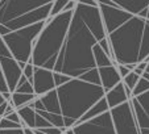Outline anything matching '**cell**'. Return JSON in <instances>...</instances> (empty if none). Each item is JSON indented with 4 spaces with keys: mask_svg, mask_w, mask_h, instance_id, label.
I'll list each match as a JSON object with an SVG mask.
<instances>
[{
    "mask_svg": "<svg viewBox=\"0 0 149 134\" xmlns=\"http://www.w3.org/2000/svg\"><path fill=\"white\" fill-rule=\"evenodd\" d=\"M116 6L131 16L140 17L145 20L146 11L149 7V0H115Z\"/></svg>",
    "mask_w": 149,
    "mask_h": 134,
    "instance_id": "12",
    "label": "cell"
},
{
    "mask_svg": "<svg viewBox=\"0 0 149 134\" xmlns=\"http://www.w3.org/2000/svg\"><path fill=\"white\" fill-rule=\"evenodd\" d=\"M53 78H54V84H56V88L57 87H61L63 86L65 83L71 80V78L66 75H62V74H58V73H53Z\"/></svg>",
    "mask_w": 149,
    "mask_h": 134,
    "instance_id": "25",
    "label": "cell"
},
{
    "mask_svg": "<svg viewBox=\"0 0 149 134\" xmlns=\"http://www.w3.org/2000/svg\"><path fill=\"white\" fill-rule=\"evenodd\" d=\"M146 66H148V63H146V62H140V63L136 64V68H137V70H140V71H143V73H145Z\"/></svg>",
    "mask_w": 149,
    "mask_h": 134,
    "instance_id": "32",
    "label": "cell"
},
{
    "mask_svg": "<svg viewBox=\"0 0 149 134\" xmlns=\"http://www.w3.org/2000/svg\"><path fill=\"white\" fill-rule=\"evenodd\" d=\"M141 76H139V75H136L133 71H131L128 75L125 76V78L123 79V84H124V87H125L127 89H130V91H133V88L136 87V84H137V82H139V79H140Z\"/></svg>",
    "mask_w": 149,
    "mask_h": 134,
    "instance_id": "23",
    "label": "cell"
},
{
    "mask_svg": "<svg viewBox=\"0 0 149 134\" xmlns=\"http://www.w3.org/2000/svg\"><path fill=\"white\" fill-rule=\"evenodd\" d=\"M130 105L139 129H149V91L132 97Z\"/></svg>",
    "mask_w": 149,
    "mask_h": 134,
    "instance_id": "10",
    "label": "cell"
},
{
    "mask_svg": "<svg viewBox=\"0 0 149 134\" xmlns=\"http://www.w3.org/2000/svg\"><path fill=\"white\" fill-rule=\"evenodd\" d=\"M4 101H6V100H4L3 95H1V93H0V105H1V104H3V103H4Z\"/></svg>",
    "mask_w": 149,
    "mask_h": 134,
    "instance_id": "34",
    "label": "cell"
},
{
    "mask_svg": "<svg viewBox=\"0 0 149 134\" xmlns=\"http://www.w3.org/2000/svg\"><path fill=\"white\" fill-rule=\"evenodd\" d=\"M68 3V0H53V4H52L50 8V13H49V17H56L58 15H61L65 9V6Z\"/></svg>",
    "mask_w": 149,
    "mask_h": 134,
    "instance_id": "22",
    "label": "cell"
},
{
    "mask_svg": "<svg viewBox=\"0 0 149 134\" xmlns=\"http://www.w3.org/2000/svg\"><path fill=\"white\" fill-rule=\"evenodd\" d=\"M33 73H34V66L31 63H26L25 67L23 68V76L26 78V80L29 83H32V80H33Z\"/></svg>",
    "mask_w": 149,
    "mask_h": 134,
    "instance_id": "27",
    "label": "cell"
},
{
    "mask_svg": "<svg viewBox=\"0 0 149 134\" xmlns=\"http://www.w3.org/2000/svg\"><path fill=\"white\" fill-rule=\"evenodd\" d=\"M73 12H62L58 16L52 19L49 17L46 20L44 29L34 41L32 57L28 63L33 64L34 67L53 71L57 57L65 41Z\"/></svg>",
    "mask_w": 149,
    "mask_h": 134,
    "instance_id": "3",
    "label": "cell"
},
{
    "mask_svg": "<svg viewBox=\"0 0 149 134\" xmlns=\"http://www.w3.org/2000/svg\"><path fill=\"white\" fill-rule=\"evenodd\" d=\"M33 134H63L62 130L57 128H46V129H33Z\"/></svg>",
    "mask_w": 149,
    "mask_h": 134,
    "instance_id": "28",
    "label": "cell"
},
{
    "mask_svg": "<svg viewBox=\"0 0 149 134\" xmlns=\"http://www.w3.org/2000/svg\"><path fill=\"white\" fill-rule=\"evenodd\" d=\"M56 92L66 130L74 128L77 121L103 99L106 93L100 86L87 83L81 79H71L63 86L57 87Z\"/></svg>",
    "mask_w": 149,
    "mask_h": 134,
    "instance_id": "2",
    "label": "cell"
},
{
    "mask_svg": "<svg viewBox=\"0 0 149 134\" xmlns=\"http://www.w3.org/2000/svg\"><path fill=\"white\" fill-rule=\"evenodd\" d=\"M146 20L131 16L123 25L106 36L116 64H137Z\"/></svg>",
    "mask_w": 149,
    "mask_h": 134,
    "instance_id": "5",
    "label": "cell"
},
{
    "mask_svg": "<svg viewBox=\"0 0 149 134\" xmlns=\"http://www.w3.org/2000/svg\"><path fill=\"white\" fill-rule=\"evenodd\" d=\"M116 70H118V73H119V76L121 78V80H123L124 78H125L128 74L131 73L130 71V68L127 66H123V64H116Z\"/></svg>",
    "mask_w": 149,
    "mask_h": 134,
    "instance_id": "29",
    "label": "cell"
},
{
    "mask_svg": "<svg viewBox=\"0 0 149 134\" xmlns=\"http://www.w3.org/2000/svg\"><path fill=\"white\" fill-rule=\"evenodd\" d=\"M99 80H100V87L104 89V92H108L115 86H118L121 82V78L119 76V73L116 70V66L110 67H100L98 68Z\"/></svg>",
    "mask_w": 149,
    "mask_h": 134,
    "instance_id": "13",
    "label": "cell"
},
{
    "mask_svg": "<svg viewBox=\"0 0 149 134\" xmlns=\"http://www.w3.org/2000/svg\"><path fill=\"white\" fill-rule=\"evenodd\" d=\"M110 113L116 134H140V129L133 117L130 101L111 109Z\"/></svg>",
    "mask_w": 149,
    "mask_h": 134,
    "instance_id": "8",
    "label": "cell"
},
{
    "mask_svg": "<svg viewBox=\"0 0 149 134\" xmlns=\"http://www.w3.org/2000/svg\"><path fill=\"white\" fill-rule=\"evenodd\" d=\"M104 99H106V103H107L110 111L121 105V104L127 103V101H130V99H128V96L125 93V88H124L123 82H120L118 86H115L112 89H110L108 92L104 93Z\"/></svg>",
    "mask_w": 149,
    "mask_h": 134,
    "instance_id": "14",
    "label": "cell"
},
{
    "mask_svg": "<svg viewBox=\"0 0 149 134\" xmlns=\"http://www.w3.org/2000/svg\"><path fill=\"white\" fill-rule=\"evenodd\" d=\"M145 73L149 74V63H148V66H146V68H145Z\"/></svg>",
    "mask_w": 149,
    "mask_h": 134,
    "instance_id": "36",
    "label": "cell"
},
{
    "mask_svg": "<svg viewBox=\"0 0 149 134\" xmlns=\"http://www.w3.org/2000/svg\"><path fill=\"white\" fill-rule=\"evenodd\" d=\"M53 0H0V37L49 19Z\"/></svg>",
    "mask_w": 149,
    "mask_h": 134,
    "instance_id": "4",
    "label": "cell"
},
{
    "mask_svg": "<svg viewBox=\"0 0 149 134\" xmlns=\"http://www.w3.org/2000/svg\"><path fill=\"white\" fill-rule=\"evenodd\" d=\"M140 62L149 63V21L148 20L145 22L143 42H141V49H140V54H139V63Z\"/></svg>",
    "mask_w": 149,
    "mask_h": 134,
    "instance_id": "19",
    "label": "cell"
},
{
    "mask_svg": "<svg viewBox=\"0 0 149 134\" xmlns=\"http://www.w3.org/2000/svg\"><path fill=\"white\" fill-rule=\"evenodd\" d=\"M46 128H53L44 117L36 113V120H34V129H46Z\"/></svg>",
    "mask_w": 149,
    "mask_h": 134,
    "instance_id": "26",
    "label": "cell"
},
{
    "mask_svg": "<svg viewBox=\"0 0 149 134\" xmlns=\"http://www.w3.org/2000/svg\"><path fill=\"white\" fill-rule=\"evenodd\" d=\"M45 26V21L34 24L28 28L20 29L16 32H11V33L6 34L1 37L3 42L8 48L9 53L15 58V61L19 63L20 68L23 70L25 64L29 62L32 57V51H33V45L38 34Z\"/></svg>",
    "mask_w": 149,
    "mask_h": 134,
    "instance_id": "6",
    "label": "cell"
},
{
    "mask_svg": "<svg viewBox=\"0 0 149 134\" xmlns=\"http://www.w3.org/2000/svg\"><path fill=\"white\" fill-rule=\"evenodd\" d=\"M0 70H1L3 78L6 80L8 91L13 93L20 78L23 75V70L20 68L19 63L15 61L12 54L9 53L8 48L3 42L1 37H0Z\"/></svg>",
    "mask_w": 149,
    "mask_h": 134,
    "instance_id": "7",
    "label": "cell"
},
{
    "mask_svg": "<svg viewBox=\"0 0 149 134\" xmlns=\"http://www.w3.org/2000/svg\"><path fill=\"white\" fill-rule=\"evenodd\" d=\"M149 91V82L146 80V79H144L143 76H141L140 79H139L137 84H136V87L133 88L132 91V97H136V96H140L143 95V93L148 92Z\"/></svg>",
    "mask_w": 149,
    "mask_h": 134,
    "instance_id": "21",
    "label": "cell"
},
{
    "mask_svg": "<svg viewBox=\"0 0 149 134\" xmlns=\"http://www.w3.org/2000/svg\"><path fill=\"white\" fill-rule=\"evenodd\" d=\"M17 115H19L20 120L23 122L24 128H29V129H34V120H36V111L33 106L31 105H25L21 108L16 109ZM23 128V129H24Z\"/></svg>",
    "mask_w": 149,
    "mask_h": 134,
    "instance_id": "16",
    "label": "cell"
},
{
    "mask_svg": "<svg viewBox=\"0 0 149 134\" xmlns=\"http://www.w3.org/2000/svg\"><path fill=\"white\" fill-rule=\"evenodd\" d=\"M13 92L24 93V95H34V89H33L32 83H29V82L26 80V78H24V76L21 75V78H20V80H19V83H17Z\"/></svg>",
    "mask_w": 149,
    "mask_h": 134,
    "instance_id": "20",
    "label": "cell"
},
{
    "mask_svg": "<svg viewBox=\"0 0 149 134\" xmlns=\"http://www.w3.org/2000/svg\"><path fill=\"white\" fill-rule=\"evenodd\" d=\"M93 55H94V62H95L96 68H100V67H110V66H116V63L113 62L112 58L107 55L102 50V48L98 44L93 48Z\"/></svg>",
    "mask_w": 149,
    "mask_h": 134,
    "instance_id": "17",
    "label": "cell"
},
{
    "mask_svg": "<svg viewBox=\"0 0 149 134\" xmlns=\"http://www.w3.org/2000/svg\"><path fill=\"white\" fill-rule=\"evenodd\" d=\"M32 86H33V89H34V95H36L37 97H40V96H42V95H46L48 92L56 89L53 71L46 70V68L34 67Z\"/></svg>",
    "mask_w": 149,
    "mask_h": 134,
    "instance_id": "11",
    "label": "cell"
},
{
    "mask_svg": "<svg viewBox=\"0 0 149 134\" xmlns=\"http://www.w3.org/2000/svg\"><path fill=\"white\" fill-rule=\"evenodd\" d=\"M104 38L106 32L99 8L88 7L77 0V7L53 67V73L100 86L93 48Z\"/></svg>",
    "mask_w": 149,
    "mask_h": 134,
    "instance_id": "1",
    "label": "cell"
},
{
    "mask_svg": "<svg viewBox=\"0 0 149 134\" xmlns=\"http://www.w3.org/2000/svg\"><path fill=\"white\" fill-rule=\"evenodd\" d=\"M108 111H110V109H108V105H107V103H106V99L103 97V99H100V100H99L95 105L91 106V108L88 109V111L86 112V113H84V115L82 116L78 121H77L75 125L83 124V122H86V121H88V120H93V118L98 117V116L103 115V113H106V112H108ZM75 125H74V126H75Z\"/></svg>",
    "mask_w": 149,
    "mask_h": 134,
    "instance_id": "15",
    "label": "cell"
},
{
    "mask_svg": "<svg viewBox=\"0 0 149 134\" xmlns=\"http://www.w3.org/2000/svg\"><path fill=\"white\" fill-rule=\"evenodd\" d=\"M9 92L8 88H7V84H6V80H4L3 78V74H1V70H0V93L1 95H4V93ZM11 93V92H9Z\"/></svg>",
    "mask_w": 149,
    "mask_h": 134,
    "instance_id": "30",
    "label": "cell"
},
{
    "mask_svg": "<svg viewBox=\"0 0 149 134\" xmlns=\"http://www.w3.org/2000/svg\"><path fill=\"white\" fill-rule=\"evenodd\" d=\"M7 105H8V101H4L1 105H0V118L4 117V113H6V108Z\"/></svg>",
    "mask_w": 149,
    "mask_h": 134,
    "instance_id": "31",
    "label": "cell"
},
{
    "mask_svg": "<svg viewBox=\"0 0 149 134\" xmlns=\"http://www.w3.org/2000/svg\"><path fill=\"white\" fill-rule=\"evenodd\" d=\"M36 99H37L36 95H24V93L13 92L11 95V100H9L8 103L12 104L15 109H19V108H21V106L29 105V104L33 103Z\"/></svg>",
    "mask_w": 149,
    "mask_h": 134,
    "instance_id": "18",
    "label": "cell"
},
{
    "mask_svg": "<svg viewBox=\"0 0 149 134\" xmlns=\"http://www.w3.org/2000/svg\"><path fill=\"white\" fill-rule=\"evenodd\" d=\"M63 134H65V133H63Z\"/></svg>",
    "mask_w": 149,
    "mask_h": 134,
    "instance_id": "37",
    "label": "cell"
},
{
    "mask_svg": "<svg viewBox=\"0 0 149 134\" xmlns=\"http://www.w3.org/2000/svg\"><path fill=\"white\" fill-rule=\"evenodd\" d=\"M71 129L74 134H116L110 111Z\"/></svg>",
    "mask_w": 149,
    "mask_h": 134,
    "instance_id": "9",
    "label": "cell"
},
{
    "mask_svg": "<svg viewBox=\"0 0 149 134\" xmlns=\"http://www.w3.org/2000/svg\"><path fill=\"white\" fill-rule=\"evenodd\" d=\"M11 129H23L19 124H15L7 118H0V130H11Z\"/></svg>",
    "mask_w": 149,
    "mask_h": 134,
    "instance_id": "24",
    "label": "cell"
},
{
    "mask_svg": "<svg viewBox=\"0 0 149 134\" xmlns=\"http://www.w3.org/2000/svg\"><path fill=\"white\" fill-rule=\"evenodd\" d=\"M140 134H149V129H140Z\"/></svg>",
    "mask_w": 149,
    "mask_h": 134,
    "instance_id": "33",
    "label": "cell"
},
{
    "mask_svg": "<svg viewBox=\"0 0 149 134\" xmlns=\"http://www.w3.org/2000/svg\"><path fill=\"white\" fill-rule=\"evenodd\" d=\"M145 20H148V21H149V7H148V11H146V17H145Z\"/></svg>",
    "mask_w": 149,
    "mask_h": 134,
    "instance_id": "35",
    "label": "cell"
}]
</instances>
